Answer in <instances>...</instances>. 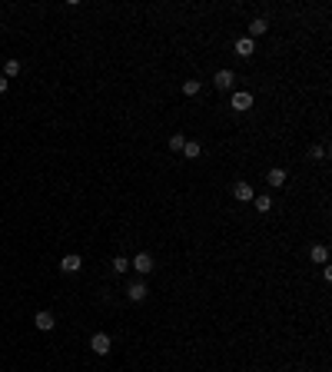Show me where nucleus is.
Here are the masks:
<instances>
[{"label": "nucleus", "mask_w": 332, "mask_h": 372, "mask_svg": "<svg viewBox=\"0 0 332 372\" xmlns=\"http://www.w3.org/2000/svg\"><path fill=\"white\" fill-rule=\"evenodd\" d=\"M249 107H253V93H246V90L232 93V110H236V113H246Z\"/></svg>", "instance_id": "obj_4"}, {"label": "nucleus", "mask_w": 332, "mask_h": 372, "mask_svg": "<svg viewBox=\"0 0 332 372\" xmlns=\"http://www.w3.org/2000/svg\"><path fill=\"white\" fill-rule=\"evenodd\" d=\"M309 156H312V160H322V156H326V146H312Z\"/></svg>", "instance_id": "obj_19"}, {"label": "nucleus", "mask_w": 332, "mask_h": 372, "mask_svg": "<svg viewBox=\"0 0 332 372\" xmlns=\"http://www.w3.org/2000/svg\"><path fill=\"white\" fill-rule=\"evenodd\" d=\"M33 326H37V329H44V332H50V329L56 326L54 312H47V309H40V312H37V316H33Z\"/></svg>", "instance_id": "obj_5"}, {"label": "nucleus", "mask_w": 332, "mask_h": 372, "mask_svg": "<svg viewBox=\"0 0 332 372\" xmlns=\"http://www.w3.org/2000/svg\"><path fill=\"white\" fill-rule=\"evenodd\" d=\"M0 33H3V27H0Z\"/></svg>", "instance_id": "obj_21"}, {"label": "nucleus", "mask_w": 332, "mask_h": 372, "mask_svg": "<svg viewBox=\"0 0 332 372\" xmlns=\"http://www.w3.org/2000/svg\"><path fill=\"white\" fill-rule=\"evenodd\" d=\"M110 269H113V273H126V269H130V263H126L123 256H116V259L110 263Z\"/></svg>", "instance_id": "obj_18"}, {"label": "nucleus", "mask_w": 332, "mask_h": 372, "mask_svg": "<svg viewBox=\"0 0 332 372\" xmlns=\"http://www.w3.org/2000/svg\"><path fill=\"white\" fill-rule=\"evenodd\" d=\"M232 83H236L232 70H216V77H213V87L216 90H232Z\"/></svg>", "instance_id": "obj_3"}, {"label": "nucleus", "mask_w": 332, "mask_h": 372, "mask_svg": "<svg viewBox=\"0 0 332 372\" xmlns=\"http://www.w3.org/2000/svg\"><path fill=\"white\" fill-rule=\"evenodd\" d=\"M309 259H312V263H326V259H329V246L316 243V246L309 249Z\"/></svg>", "instance_id": "obj_10"}, {"label": "nucleus", "mask_w": 332, "mask_h": 372, "mask_svg": "<svg viewBox=\"0 0 332 372\" xmlns=\"http://www.w3.org/2000/svg\"><path fill=\"white\" fill-rule=\"evenodd\" d=\"M266 180H269V186H286V170H269V176H266Z\"/></svg>", "instance_id": "obj_13"}, {"label": "nucleus", "mask_w": 332, "mask_h": 372, "mask_svg": "<svg viewBox=\"0 0 332 372\" xmlns=\"http://www.w3.org/2000/svg\"><path fill=\"white\" fill-rule=\"evenodd\" d=\"M7 87H10V80H7L3 73H0V93H7Z\"/></svg>", "instance_id": "obj_20"}, {"label": "nucleus", "mask_w": 332, "mask_h": 372, "mask_svg": "<svg viewBox=\"0 0 332 372\" xmlns=\"http://www.w3.org/2000/svg\"><path fill=\"white\" fill-rule=\"evenodd\" d=\"M253 203H256L259 213H269V209H273V199H269V196H253Z\"/></svg>", "instance_id": "obj_16"}, {"label": "nucleus", "mask_w": 332, "mask_h": 372, "mask_svg": "<svg viewBox=\"0 0 332 372\" xmlns=\"http://www.w3.org/2000/svg\"><path fill=\"white\" fill-rule=\"evenodd\" d=\"M199 153H203V146H199L196 140H186V143H183V156H186V160H196Z\"/></svg>", "instance_id": "obj_12"}, {"label": "nucleus", "mask_w": 332, "mask_h": 372, "mask_svg": "<svg viewBox=\"0 0 332 372\" xmlns=\"http://www.w3.org/2000/svg\"><path fill=\"white\" fill-rule=\"evenodd\" d=\"M253 50H256V44L249 40V37H243V40H236V54H239V57H253Z\"/></svg>", "instance_id": "obj_11"}, {"label": "nucleus", "mask_w": 332, "mask_h": 372, "mask_svg": "<svg viewBox=\"0 0 332 372\" xmlns=\"http://www.w3.org/2000/svg\"><path fill=\"white\" fill-rule=\"evenodd\" d=\"M232 196L239 199V203H249L256 193H253V186H249V183H236V186H232Z\"/></svg>", "instance_id": "obj_8"}, {"label": "nucleus", "mask_w": 332, "mask_h": 372, "mask_svg": "<svg viewBox=\"0 0 332 372\" xmlns=\"http://www.w3.org/2000/svg\"><path fill=\"white\" fill-rule=\"evenodd\" d=\"M266 30H269V20H266V17H256V20L249 23V40H253V37H263Z\"/></svg>", "instance_id": "obj_9"}, {"label": "nucleus", "mask_w": 332, "mask_h": 372, "mask_svg": "<svg viewBox=\"0 0 332 372\" xmlns=\"http://www.w3.org/2000/svg\"><path fill=\"white\" fill-rule=\"evenodd\" d=\"M146 293H150V289H146V283H143V279H136V283H130V286H126V296H130L133 303H143V299H146Z\"/></svg>", "instance_id": "obj_6"}, {"label": "nucleus", "mask_w": 332, "mask_h": 372, "mask_svg": "<svg viewBox=\"0 0 332 372\" xmlns=\"http://www.w3.org/2000/svg\"><path fill=\"white\" fill-rule=\"evenodd\" d=\"M90 349L97 352V356H107V352L113 349L110 336H107V332H93V336H90Z\"/></svg>", "instance_id": "obj_1"}, {"label": "nucleus", "mask_w": 332, "mask_h": 372, "mask_svg": "<svg viewBox=\"0 0 332 372\" xmlns=\"http://www.w3.org/2000/svg\"><path fill=\"white\" fill-rule=\"evenodd\" d=\"M60 269H63V273H80V269H83V259H80L77 252H70V256L60 259Z\"/></svg>", "instance_id": "obj_7"}, {"label": "nucleus", "mask_w": 332, "mask_h": 372, "mask_svg": "<svg viewBox=\"0 0 332 372\" xmlns=\"http://www.w3.org/2000/svg\"><path fill=\"white\" fill-rule=\"evenodd\" d=\"M17 73H20V60H7V63H3V77L10 80V77H17Z\"/></svg>", "instance_id": "obj_14"}, {"label": "nucleus", "mask_w": 332, "mask_h": 372, "mask_svg": "<svg viewBox=\"0 0 332 372\" xmlns=\"http://www.w3.org/2000/svg\"><path fill=\"white\" fill-rule=\"evenodd\" d=\"M183 143H186V136H183V133H173V136H169V150H173V153H183Z\"/></svg>", "instance_id": "obj_15"}, {"label": "nucleus", "mask_w": 332, "mask_h": 372, "mask_svg": "<svg viewBox=\"0 0 332 372\" xmlns=\"http://www.w3.org/2000/svg\"><path fill=\"white\" fill-rule=\"evenodd\" d=\"M130 266H133L140 276H150V273H153V256H150V252H136Z\"/></svg>", "instance_id": "obj_2"}, {"label": "nucleus", "mask_w": 332, "mask_h": 372, "mask_svg": "<svg viewBox=\"0 0 332 372\" xmlns=\"http://www.w3.org/2000/svg\"><path fill=\"white\" fill-rule=\"evenodd\" d=\"M199 87H203L199 80H186V83H183V93H186V97H196V93H199Z\"/></svg>", "instance_id": "obj_17"}]
</instances>
